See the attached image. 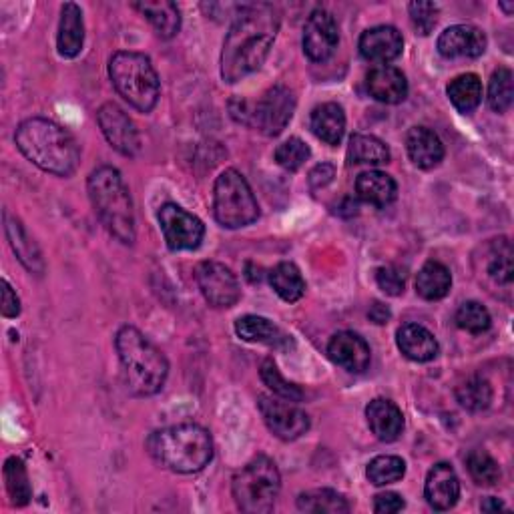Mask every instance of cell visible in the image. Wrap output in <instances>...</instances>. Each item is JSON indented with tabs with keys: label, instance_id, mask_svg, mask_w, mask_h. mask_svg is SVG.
Masks as SVG:
<instances>
[{
	"label": "cell",
	"instance_id": "obj_1",
	"mask_svg": "<svg viewBox=\"0 0 514 514\" xmlns=\"http://www.w3.org/2000/svg\"><path fill=\"white\" fill-rule=\"evenodd\" d=\"M280 31V13L268 3L243 5L223 41L221 77L237 83L260 69Z\"/></svg>",
	"mask_w": 514,
	"mask_h": 514
},
{
	"label": "cell",
	"instance_id": "obj_2",
	"mask_svg": "<svg viewBox=\"0 0 514 514\" xmlns=\"http://www.w3.org/2000/svg\"><path fill=\"white\" fill-rule=\"evenodd\" d=\"M19 151L39 169L57 177H69L81 163V149L75 137L55 121L33 117L15 133Z\"/></svg>",
	"mask_w": 514,
	"mask_h": 514
},
{
	"label": "cell",
	"instance_id": "obj_3",
	"mask_svg": "<svg viewBox=\"0 0 514 514\" xmlns=\"http://www.w3.org/2000/svg\"><path fill=\"white\" fill-rule=\"evenodd\" d=\"M115 348L123 368V380L135 396H155L165 386L169 362L143 332L123 326L115 336Z\"/></svg>",
	"mask_w": 514,
	"mask_h": 514
},
{
	"label": "cell",
	"instance_id": "obj_4",
	"mask_svg": "<svg viewBox=\"0 0 514 514\" xmlns=\"http://www.w3.org/2000/svg\"><path fill=\"white\" fill-rule=\"evenodd\" d=\"M151 458L163 468L179 474L203 470L213 458V438L199 424H175L155 430L147 438Z\"/></svg>",
	"mask_w": 514,
	"mask_h": 514
},
{
	"label": "cell",
	"instance_id": "obj_5",
	"mask_svg": "<svg viewBox=\"0 0 514 514\" xmlns=\"http://www.w3.org/2000/svg\"><path fill=\"white\" fill-rule=\"evenodd\" d=\"M89 197L105 229L121 243H135V211L129 187L119 169L111 165L97 167L87 181Z\"/></svg>",
	"mask_w": 514,
	"mask_h": 514
},
{
	"label": "cell",
	"instance_id": "obj_6",
	"mask_svg": "<svg viewBox=\"0 0 514 514\" xmlns=\"http://www.w3.org/2000/svg\"><path fill=\"white\" fill-rule=\"evenodd\" d=\"M109 77L117 93L137 111L155 109L161 93L159 75L149 57L133 51H119L109 61Z\"/></svg>",
	"mask_w": 514,
	"mask_h": 514
},
{
	"label": "cell",
	"instance_id": "obj_7",
	"mask_svg": "<svg viewBox=\"0 0 514 514\" xmlns=\"http://www.w3.org/2000/svg\"><path fill=\"white\" fill-rule=\"evenodd\" d=\"M282 490V476L270 456H255L233 474L231 494L239 510L247 514L272 512Z\"/></svg>",
	"mask_w": 514,
	"mask_h": 514
},
{
	"label": "cell",
	"instance_id": "obj_8",
	"mask_svg": "<svg viewBox=\"0 0 514 514\" xmlns=\"http://www.w3.org/2000/svg\"><path fill=\"white\" fill-rule=\"evenodd\" d=\"M213 215L227 229L245 227L260 217V205L239 171L225 169L217 177L213 185Z\"/></svg>",
	"mask_w": 514,
	"mask_h": 514
},
{
	"label": "cell",
	"instance_id": "obj_9",
	"mask_svg": "<svg viewBox=\"0 0 514 514\" xmlns=\"http://www.w3.org/2000/svg\"><path fill=\"white\" fill-rule=\"evenodd\" d=\"M237 105L239 109L231 107L233 117L237 121L255 127L268 137H278L294 117L296 97L288 87L276 85L268 89L257 103L249 105L245 101H239Z\"/></svg>",
	"mask_w": 514,
	"mask_h": 514
},
{
	"label": "cell",
	"instance_id": "obj_10",
	"mask_svg": "<svg viewBox=\"0 0 514 514\" xmlns=\"http://www.w3.org/2000/svg\"><path fill=\"white\" fill-rule=\"evenodd\" d=\"M512 243L508 237L488 239L478 247L474 253V272L480 284L488 288V292H500L510 290L514 280V264H512Z\"/></svg>",
	"mask_w": 514,
	"mask_h": 514
},
{
	"label": "cell",
	"instance_id": "obj_11",
	"mask_svg": "<svg viewBox=\"0 0 514 514\" xmlns=\"http://www.w3.org/2000/svg\"><path fill=\"white\" fill-rule=\"evenodd\" d=\"M296 404L298 402H290L280 396L262 394L257 398V408H260L266 426L274 436L286 442L298 440L310 430V416Z\"/></svg>",
	"mask_w": 514,
	"mask_h": 514
},
{
	"label": "cell",
	"instance_id": "obj_12",
	"mask_svg": "<svg viewBox=\"0 0 514 514\" xmlns=\"http://www.w3.org/2000/svg\"><path fill=\"white\" fill-rule=\"evenodd\" d=\"M157 217L169 249L185 251L197 249L201 245L205 237V225L197 215L185 211L177 203H165L159 207Z\"/></svg>",
	"mask_w": 514,
	"mask_h": 514
},
{
	"label": "cell",
	"instance_id": "obj_13",
	"mask_svg": "<svg viewBox=\"0 0 514 514\" xmlns=\"http://www.w3.org/2000/svg\"><path fill=\"white\" fill-rule=\"evenodd\" d=\"M195 282L205 302L213 308H231L241 298L237 276L219 262H201L195 268Z\"/></svg>",
	"mask_w": 514,
	"mask_h": 514
},
{
	"label": "cell",
	"instance_id": "obj_14",
	"mask_svg": "<svg viewBox=\"0 0 514 514\" xmlns=\"http://www.w3.org/2000/svg\"><path fill=\"white\" fill-rule=\"evenodd\" d=\"M99 127L109 145L125 157H135L141 151V137L131 117L117 105L105 103L97 111Z\"/></svg>",
	"mask_w": 514,
	"mask_h": 514
},
{
	"label": "cell",
	"instance_id": "obj_15",
	"mask_svg": "<svg viewBox=\"0 0 514 514\" xmlns=\"http://www.w3.org/2000/svg\"><path fill=\"white\" fill-rule=\"evenodd\" d=\"M340 43V31L338 23L332 17V13L318 9L310 15L306 27H304V53L314 63L328 61Z\"/></svg>",
	"mask_w": 514,
	"mask_h": 514
},
{
	"label": "cell",
	"instance_id": "obj_16",
	"mask_svg": "<svg viewBox=\"0 0 514 514\" xmlns=\"http://www.w3.org/2000/svg\"><path fill=\"white\" fill-rule=\"evenodd\" d=\"M486 35L472 25H454L446 29L436 43L444 59H478L486 51Z\"/></svg>",
	"mask_w": 514,
	"mask_h": 514
},
{
	"label": "cell",
	"instance_id": "obj_17",
	"mask_svg": "<svg viewBox=\"0 0 514 514\" xmlns=\"http://www.w3.org/2000/svg\"><path fill=\"white\" fill-rule=\"evenodd\" d=\"M328 354L334 364L342 366L352 374L366 372L372 362L368 342L354 332H338L328 344Z\"/></svg>",
	"mask_w": 514,
	"mask_h": 514
},
{
	"label": "cell",
	"instance_id": "obj_18",
	"mask_svg": "<svg viewBox=\"0 0 514 514\" xmlns=\"http://www.w3.org/2000/svg\"><path fill=\"white\" fill-rule=\"evenodd\" d=\"M424 496L434 510H450L460 498V480L448 462H438L426 476Z\"/></svg>",
	"mask_w": 514,
	"mask_h": 514
},
{
	"label": "cell",
	"instance_id": "obj_19",
	"mask_svg": "<svg viewBox=\"0 0 514 514\" xmlns=\"http://www.w3.org/2000/svg\"><path fill=\"white\" fill-rule=\"evenodd\" d=\"M360 55L372 63H390L402 55L404 39L394 27H374L360 37Z\"/></svg>",
	"mask_w": 514,
	"mask_h": 514
},
{
	"label": "cell",
	"instance_id": "obj_20",
	"mask_svg": "<svg viewBox=\"0 0 514 514\" xmlns=\"http://www.w3.org/2000/svg\"><path fill=\"white\" fill-rule=\"evenodd\" d=\"M235 334L249 344H264L274 350H290L294 346L292 336L262 316H243L235 322Z\"/></svg>",
	"mask_w": 514,
	"mask_h": 514
},
{
	"label": "cell",
	"instance_id": "obj_21",
	"mask_svg": "<svg viewBox=\"0 0 514 514\" xmlns=\"http://www.w3.org/2000/svg\"><path fill=\"white\" fill-rule=\"evenodd\" d=\"M366 89L370 97L386 105H398L408 97L406 75L396 67H376L366 77Z\"/></svg>",
	"mask_w": 514,
	"mask_h": 514
},
{
	"label": "cell",
	"instance_id": "obj_22",
	"mask_svg": "<svg viewBox=\"0 0 514 514\" xmlns=\"http://www.w3.org/2000/svg\"><path fill=\"white\" fill-rule=\"evenodd\" d=\"M366 420L372 434L382 442H394L404 430L402 410L386 398H376L366 406Z\"/></svg>",
	"mask_w": 514,
	"mask_h": 514
},
{
	"label": "cell",
	"instance_id": "obj_23",
	"mask_svg": "<svg viewBox=\"0 0 514 514\" xmlns=\"http://www.w3.org/2000/svg\"><path fill=\"white\" fill-rule=\"evenodd\" d=\"M406 151L412 163L420 169H434L444 159V145L428 127H414L408 131Z\"/></svg>",
	"mask_w": 514,
	"mask_h": 514
},
{
	"label": "cell",
	"instance_id": "obj_24",
	"mask_svg": "<svg viewBox=\"0 0 514 514\" xmlns=\"http://www.w3.org/2000/svg\"><path fill=\"white\" fill-rule=\"evenodd\" d=\"M396 344L400 352L412 362H430L438 356V340L420 324H404L396 332Z\"/></svg>",
	"mask_w": 514,
	"mask_h": 514
},
{
	"label": "cell",
	"instance_id": "obj_25",
	"mask_svg": "<svg viewBox=\"0 0 514 514\" xmlns=\"http://www.w3.org/2000/svg\"><path fill=\"white\" fill-rule=\"evenodd\" d=\"M83 45H85L83 11L75 3H67L61 9V23H59V37H57L59 55L65 59H75L81 55Z\"/></svg>",
	"mask_w": 514,
	"mask_h": 514
},
{
	"label": "cell",
	"instance_id": "obj_26",
	"mask_svg": "<svg viewBox=\"0 0 514 514\" xmlns=\"http://www.w3.org/2000/svg\"><path fill=\"white\" fill-rule=\"evenodd\" d=\"M356 193L364 203L382 209L394 203L398 195V185L384 171H364L356 179Z\"/></svg>",
	"mask_w": 514,
	"mask_h": 514
},
{
	"label": "cell",
	"instance_id": "obj_27",
	"mask_svg": "<svg viewBox=\"0 0 514 514\" xmlns=\"http://www.w3.org/2000/svg\"><path fill=\"white\" fill-rule=\"evenodd\" d=\"M5 229H7V237L17 253V257L21 260V264L41 276L45 272V262H43V255L41 249L37 247V243L31 239V235L27 233V229L21 225L19 219L11 217V213H5Z\"/></svg>",
	"mask_w": 514,
	"mask_h": 514
},
{
	"label": "cell",
	"instance_id": "obj_28",
	"mask_svg": "<svg viewBox=\"0 0 514 514\" xmlns=\"http://www.w3.org/2000/svg\"><path fill=\"white\" fill-rule=\"evenodd\" d=\"M133 9H137L163 39H173L181 29L179 9L171 0H145V3H135Z\"/></svg>",
	"mask_w": 514,
	"mask_h": 514
},
{
	"label": "cell",
	"instance_id": "obj_29",
	"mask_svg": "<svg viewBox=\"0 0 514 514\" xmlns=\"http://www.w3.org/2000/svg\"><path fill=\"white\" fill-rule=\"evenodd\" d=\"M310 127L314 135L328 143L338 145L346 133V115L338 103H322L312 111Z\"/></svg>",
	"mask_w": 514,
	"mask_h": 514
},
{
	"label": "cell",
	"instance_id": "obj_30",
	"mask_svg": "<svg viewBox=\"0 0 514 514\" xmlns=\"http://www.w3.org/2000/svg\"><path fill=\"white\" fill-rule=\"evenodd\" d=\"M452 274L440 262H426L416 276V294L426 302H438L448 296Z\"/></svg>",
	"mask_w": 514,
	"mask_h": 514
},
{
	"label": "cell",
	"instance_id": "obj_31",
	"mask_svg": "<svg viewBox=\"0 0 514 514\" xmlns=\"http://www.w3.org/2000/svg\"><path fill=\"white\" fill-rule=\"evenodd\" d=\"M270 286L274 292L288 304L300 302L306 294V280L300 272V268L292 262H282L278 264L270 274Z\"/></svg>",
	"mask_w": 514,
	"mask_h": 514
},
{
	"label": "cell",
	"instance_id": "obj_32",
	"mask_svg": "<svg viewBox=\"0 0 514 514\" xmlns=\"http://www.w3.org/2000/svg\"><path fill=\"white\" fill-rule=\"evenodd\" d=\"M298 508L310 514H346L350 504L344 494L332 488H314L298 496Z\"/></svg>",
	"mask_w": 514,
	"mask_h": 514
},
{
	"label": "cell",
	"instance_id": "obj_33",
	"mask_svg": "<svg viewBox=\"0 0 514 514\" xmlns=\"http://www.w3.org/2000/svg\"><path fill=\"white\" fill-rule=\"evenodd\" d=\"M446 93H448V99L454 105V109L458 113L468 115L474 109H478V105L482 101V81L474 73H464L450 81Z\"/></svg>",
	"mask_w": 514,
	"mask_h": 514
},
{
	"label": "cell",
	"instance_id": "obj_34",
	"mask_svg": "<svg viewBox=\"0 0 514 514\" xmlns=\"http://www.w3.org/2000/svg\"><path fill=\"white\" fill-rule=\"evenodd\" d=\"M348 159L356 165H382L390 161V149L374 135H354L350 139Z\"/></svg>",
	"mask_w": 514,
	"mask_h": 514
},
{
	"label": "cell",
	"instance_id": "obj_35",
	"mask_svg": "<svg viewBox=\"0 0 514 514\" xmlns=\"http://www.w3.org/2000/svg\"><path fill=\"white\" fill-rule=\"evenodd\" d=\"M492 398V386L482 376H470L456 388V400L468 412H484L492 404Z\"/></svg>",
	"mask_w": 514,
	"mask_h": 514
},
{
	"label": "cell",
	"instance_id": "obj_36",
	"mask_svg": "<svg viewBox=\"0 0 514 514\" xmlns=\"http://www.w3.org/2000/svg\"><path fill=\"white\" fill-rule=\"evenodd\" d=\"M5 484L9 490V496L13 504L17 506H27L33 498V486L27 474V466L21 458L11 456L5 462Z\"/></svg>",
	"mask_w": 514,
	"mask_h": 514
},
{
	"label": "cell",
	"instance_id": "obj_37",
	"mask_svg": "<svg viewBox=\"0 0 514 514\" xmlns=\"http://www.w3.org/2000/svg\"><path fill=\"white\" fill-rule=\"evenodd\" d=\"M404 474H406V462L400 456H392V454L376 456L366 468V476L374 486H386V484L398 482L404 478Z\"/></svg>",
	"mask_w": 514,
	"mask_h": 514
},
{
	"label": "cell",
	"instance_id": "obj_38",
	"mask_svg": "<svg viewBox=\"0 0 514 514\" xmlns=\"http://www.w3.org/2000/svg\"><path fill=\"white\" fill-rule=\"evenodd\" d=\"M514 89H512V71L500 67L492 73L488 85V107L494 113H506L512 107Z\"/></svg>",
	"mask_w": 514,
	"mask_h": 514
},
{
	"label": "cell",
	"instance_id": "obj_39",
	"mask_svg": "<svg viewBox=\"0 0 514 514\" xmlns=\"http://www.w3.org/2000/svg\"><path fill=\"white\" fill-rule=\"evenodd\" d=\"M260 376H262V382L274 392V396H280V398L290 400V402H302L304 400V392L300 390V386L286 380L284 374L278 370L274 360H270V358L264 360V364L260 368Z\"/></svg>",
	"mask_w": 514,
	"mask_h": 514
},
{
	"label": "cell",
	"instance_id": "obj_40",
	"mask_svg": "<svg viewBox=\"0 0 514 514\" xmlns=\"http://www.w3.org/2000/svg\"><path fill=\"white\" fill-rule=\"evenodd\" d=\"M466 468L472 480L480 486H494L500 480V466L486 450H472L466 458Z\"/></svg>",
	"mask_w": 514,
	"mask_h": 514
},
{
	"label": "cell",
	"instance_id": "obj_41",
	"mask_svg": "<svg viewBox=\"0 0 514 514\" xmlns=\"http://www.w3.org/2000/svg\"><path fill=\"white\" fill-rule=\"evenodd\" d=\"M456 326L468 334H484L492 326L488 310L478 302H464L456 312Z\"/></svg>",
	"mask_w": 514,
	"mask_h": 514
},
{
	"label": "cell",
	"instance_id": "obj_42",
	"mask_svg": "<svg viewBox=\"0 0 514 514\" xmlns=\"http://www.w3.org/2000/svg\"><path fill=\"white\" fill-rule=\"evenodd\" d=\"M312 151L300 137H290L276 149V161L280 167H284L290 173H296L304 167V163L310 159Z\"/></svg>",
	"mask_w": 514,
	"mask_h": 514
},
{
	"label": "cell",
	"instance_id": "obj_43",
	"mask_svg": "<svg viewBox=\"0 0 514 514\" xmlns=\"http://www.w3.org/2000/svg\"><path fill=\"white\" fill-rule=\"evenodd\" d=\"M408 13H410L414 29L422 37H426L434 31V27L438 23V7L434 3H420V0L418 3H410Z\"/></svg>",
	"mask_w": 514,
	"mask_h": 514
},
{
	"label": "cell",
	"instance_id": "obj_44",
	"mask_svg": "<svg viewBox=\"0 0 514 514\" xmlns=\"http://www.w3.org/2000/svg\"><path fill=\"white\" fill-rule=\"evenodd\" d=\"M376 284L386 296H402L406 288V272L400 266H382L376 270Z\"/></svg>",
	"mask_w": 514,
	"mask_h": 514
},
{
	"label": "cell",
	"instance_id": "obj_45",
	"mask_svg": "<svg viewBox=\"0 0 514 514\" xmlns=\"http://www.w3.org/2000/svg\"><path fill=\"white\" fill-rule=\"evenodd\" d=\"M406 502L398 492H382L374 498V512L378 514H394L404 510Z\"/></svg>",
	"mask_w": 514,
	"mask_h": 514
},
{
	"label": "cell",
	"instance_id": "obj_46",
	"mask_svg": "<svg viewBox=\"0 0 514 514\" xmlns=\"http://www.w3.org/2000/svg\"><path fill=\"white\" fill-rule=\"evenodd\" d=\"M0 310H3L5 318H17L21 314V300L7 280H3V306Z\"/></svg>",
	"mask_w": 514,
	"mask_h": 514
},
{
	"label": "cell",
	"instance_id": "obj_47",
	"mask_svg": "<svg viewBox=\"0 0 514 514\" xmlns=\"http://www.w3.org/2000/svg\"><path fill=\"white\" fill-rule=\"evenodd\" d=\"M334 167L330 165V163H322V165H318L312 173H310V185L314 187V189H322V187H326L328 183H332V179H334Z\"/></svg>",
	"mask_w": 514,
	"mask_h": 514
},
{
	"label": "cell",
	"instance_id": "obj_48",
	"mask_svg": "<svg viewBox=\"0 0 514 514\" xmlns=\"http://www.w3.org/2000/svg\"><path fill=\"white\" fill-rule=\"evenodd\" d=\"M370 318L376 322V324H386L390 320V312L386 306H382L380 302H376L370 310Z\"/></svg>",
	"mask_w": 514,
	"mask_h": 514
},
{
	"label": "cell",
	"instance_id": "obj_49",
	"mask_svg": "<svg viewBox=\"0 0 514 514\" xmlns=\"http://www.w3.org/2000/svg\"><path fill=\"white\" fill-rule=\"evenodd\" d=\"M504 508H506V504H504L502 500L494 498V496H488V498L480 504V510H484V512H496V510H504Z\"/></svg>",
	"mask_w": 514,
	"mask_h": 514
},
{
	"label": "cell",
	"instance_id": "obj_50",
	"mask_svg": "<svg viewBox=\"0 0 514 514\" xmlns=\"http://www.w3.org/2000/svg\"><path fill=\"white\" fill-rule=\"evenodd\" d=\"M498 7H500L502 11H506V15H510V13H512V9H514V5H512V3H510V5H504V3H500Z\"/></svg>",
	"mask_w": 514,
	"mask_h": 514
}]
</instances>
